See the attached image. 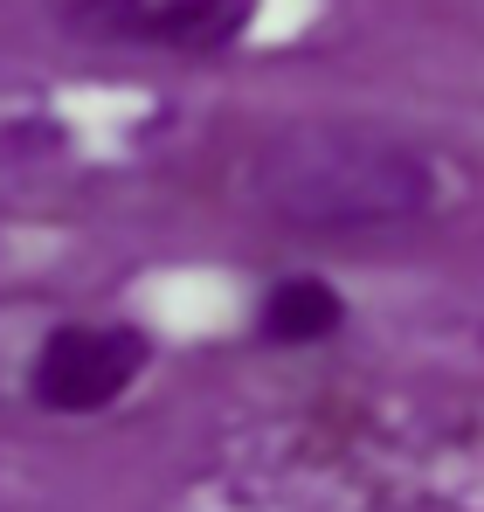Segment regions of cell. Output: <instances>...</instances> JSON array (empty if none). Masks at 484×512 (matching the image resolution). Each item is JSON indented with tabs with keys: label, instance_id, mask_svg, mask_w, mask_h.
I'll list each match as a JSON object with an SVG mask.
<instances>
[{
	"label": "cell",
	"instance_id": "cell-1",
	"mask_svg": "<svg viewBox=\"0 0 484 512\" xmlns=\"http://www.w3.org/2000/svg\"><path fill=\"white\" fill-rule=\"evenodd\" d=\"M249 201L305 236H360L422 222L436 208V173L395 132L353 118H298L256 146Z\"/></svg>",
	"mask_w": 484,
	"mask_h": 512
},
{
	"label": "cell",
	"instance_id": "cell-2",
	"mask_svg": "<svg viewBox=\"0 0 484 512\" xmlns=\"http://www.w3.org/2000/svg\"><path fill=\"white\" fill-rule=\"evenodd\" d=\"M153 360V340L139 326H90L70 319L56 326L49 340L35 346V367H28V395L49 409V416H97L111 409Z\"/></svg>",
	"mask_w": 484,
	"mask_h": 512
},
{
	"label": "cell",
	"instance_id": "cell-3",
	"mask_svg": "<svg viewBox=\"0 0 484 512\" xmlns=\"http://www.w3.org/2000/svg\"><path fill=\"white\" fill-rule=\"evenodd\" d=\"M256 21V0H70L63 28L111 49H160V56H222Z\"/></svg>",
	"mask_w": 484,
	"mask_h": 512
},
{
	"label": "cell",
	"instance_id": "cell-4",
	"mask_svg": "<svg viewBox=\"0 0 484 512\" xmlns=\"http://www.w3.org/2000/svg\"><path fill=\"white\" fill-rule=\"evenodd\" d=\"M346 326V298L325 284V277H277L270 298L256 305V333L263 346H319Z\"/></svg>",
	"mask_w": 484,
	"mask_h": 512
}]
</instances>
